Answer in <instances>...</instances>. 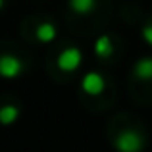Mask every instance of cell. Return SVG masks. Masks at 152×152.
I'll use <instances>...</instances> for the list:
<instances>
[{
  "mask_svg": "<svg viewBox=\"0 0 152 152\" xmlns=\"http://www.w3.org/2000/svg\"><path fill=\"white\" fill-rule=\"evenodd\" d=\"M114 148L118 152H142L145 137L135 129H123L114 139Z\"/></svg>",
  "mask_w": 152,
  "mask_h": 152,
  "instance_id": "cell-1",
  "label": "cell"
},
{
  "mask_svg": "<svg viewBox=\"0 0 152 152\" xmlns=\"http://www.w3.org/2000/svg\"><path fill=\"white\" fill-rule=\"evenodd\" d=\"M2 6H4V0H0V10H2Z\"/></svg>",
  "mask_w": 152,
  "mask_h": 152,
  "instance_id": "cell-11",
  "label": "cell"
},
{
  "mask_svg": "<svg viewBox=\"0 0 152 152\" xmlns=\"http://www.w3.org/2000/svg\"><path fill=\"white\" fill-rule=\"evenodd\" d=\"M23 62L12 54H2L0 56V77L4 79H15L23 73Z\"/></svg>",
  "mask_w": 152,
  "mask_h": 152,
  "instance_id": "cell-3",
  "label": "cell"
},
{
  "mask_svg": "<svg viewBox=\"0 0 152 152\" xmlns=\"http://www.w3.org/2000/svg\"><path fill=\"white\" fill-rule=\"evenodd\" d=\"M94 54L98 58H110L114 54V42H112V39L108 35H100L96 39V42H94Z\"/></svg>",
  "mask_w": 152,
  "mask_h": 152,
  "instance_id": "cell-6",
  "label": "cell"
},
{
  "mask_svg": "<svg viewBox=\"0 0 152 152\" xmlns=\"http://www.w3.org/2000/svg\"><path fill=\"white\" fill-rule=\"evenodd\" d=\"M56 35H58V31H56L54 23L50 21H45L37 27V41L41 42H52L56 39Z\"/></svg>",
  "mask_w": 152,
  "mask_h": 152,
  "instance_id": "cell-7",
  "label": "cell"
},
{
  "mask_svg": "<svg viewBox=\"0 0 152 152\" xmlns=\"http://www.w3.org/2000/svg\"><path fill=\"white\" fill-rule=\"evenodd\" d=\"M96 0H69V8L79 15H87L94 10Z\"/></svg>",
  "mask_w": 152,
  "mask_h": 152,
  "instance_id": "cell-9",
  "label": "cell"
},
{
  "mask_svg": "<svg viewBox=\"0 0 152 152\" xmlns=\"http://www.w3.org/2000/svg\"><path fill=\"white\" fill-rule=\"evenodd\" d=\"M104 87H106V81H104V77L100 73H96V71L85 73V77L81 79V89L85 91L87 94H91V96L100 94L104 91Z\"/></svg>",
  "mask_w": 152,
  "mask_h": 152,
  "instance_id": "cell-4",
  "label": "cell"
},
{
  "mask_svg": "<svg viewBox=\"0 0 152 152\" xmlns=\"http://www.w3.org/2000/svg\"><path fill=\"white\" fill-rule=\"evenodd\" d=\"M19 118V108L14 104H6V106L0 108V123L2 125H12L15 123Z\"/></svg>",
  "mask_w": 152,
  "mask_h": 152,
  "instance_id": "cell-8",
  "label": "cell"
},
{
  "mask_svg": "<svg viewBox=\"0 0 152 152\" xmlns=\"http://www.w3.org/2000/svg\"><path fill=\"white\" fill-rule=\"evenodd\" d=\"M142 39H145L146 42L152 46V25H146V27H142Z\"/></svg>",
  "mask_w": 152,
  "mask_h": 152,
  "instance_id": "cell-10",
  "label": "cell"
},
{
  "mask_svg": "<svg viewBox=\"0 0 152 152\" xmlns=\"http://www.w3.org/2000/svg\"><path fill=\"white\" fill-rule=\"evenodd\" d=\"M133 73L141 81H152V58H141L139 62H135Z\"/></svg>",
  "mask_w": 152,
  "mask_h": 152,
  "instance_id": "cell-5",
  "label": "cell"
},
{
  "mask_svg": "<svg viewBox=\"0 0 152 152\" xmlns=\"http://www.w3.org/2000/svg\"><path fill=\"white\" fill-rule=\"evenodd\" d=\"M83 62V54L79 48H75V46H69V48L62 50L58 56V67L62 71H67V73H71V71H75L79 66H81Z\"/></svg>",
  "mask_w": 152,
  "mask_h": 152,
  "instance_id": "cell-2",
  "label": "cell"
}]
</instances>
